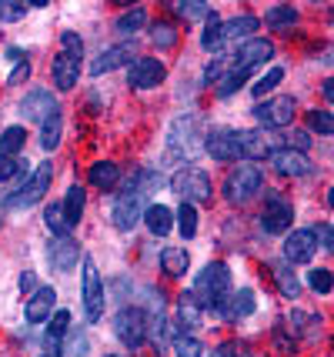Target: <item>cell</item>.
<instances>
[{
	"label": "cell",
	"mask_w": 334,
	"mask_h": 357,
	"mask_svg": "<svg viewBox=\"0 0 334 357\" xmlns=\"http://www.w3.org/2000/svg\"><path fill=\"white\" fill-rule=\"evenodd\" d=\"M40 357H64V354H61L57 347H50V351H44V354H40Z\"/></svg>",
	"instance_id": "11a10c76"
},
{
	"label": "cell",
	"mask_w": 334,
	"mask_h": 357,
	"mask_svg": "<svg viewBox=\"0 0 334 357\" xmlns=\"http://www.w3.org/2000/svg\"><path fill=\"white\" fill-rule=\"evenodd\" d=\"M24 14H27L24 3H7V0H0V17H3V20H20Z\"/></svg>",
	"instance_id": "c3c4849f"
},
{
	"label": "cell",
	"mask_w": 334,
	"mask_h": 357,
	"mask_svg": "<svg viewBox=\"0 0 334 357\" xmlns=\"http://www.w3.org/2000/svg\"><path fill=\"white\" fill-rule=\"evenodd\" d=\"M24 174H27V164H24V160H14V157L0 154V181H14V190H17V184L24 181Z\"/></svg>",
	"instance_id": "74e56055"
},
{
	"label": "cell",
	"mask_w": 334,
	"mask_h": 357,
	"mask_svg": "<svg viewBox=\"0 0 334 357\" xmlns=\"http://www.w3.org/2000/svg\"><path fill=\"white\" fill-rule=\"evenodd\" d=\"M50 181H54V167H50V160H40V167L17 187L14 194H7V197L0 201V207H3V211H27L33 204H40V197L47 194Z\"/></svg>",
	"instance_id": "3957f363"
},
{
	"label": "cell",
	"mask_w": 334,
	"mask_h": 357,
	"mask_svg": "<svg viewBox=\"0 0 334 357\" xmlns=\"http://www.w3.org/2000/svg\"><path fill=\"white\" fill-rule=\"evenodd\" d=\"M321 91H324V100H328V104L334 107V77L324 80V87H321Z\"/></svg>",
	"instance_id": "db71d44e"
},
{
	"label": "cell",
	"mask_w": 334,
	"mask_h": 357,
	"mask_svg": "<svg viewBox=\"0 0 334 357\" xmlns=\"http://www.w3.org/2000/svg\"><path fill=\"white\" fill-rule=\"evenodd\" d=\"M221 20H218V14L211 10V17H207V27H204V33H201V47H204L207 54H214L218 47H221Z\"/></svg>",
	"instance_id": "d590c367"
},
{
	"label": "cell",
	"mask_w": 334,
	"mask_h": 357,
	"mask_svg": "<svg viewBox=\"0 0 334 357\" xmlns=\"http://www.w3.org/2000/svg\"><path fill=\"white\" fill-rule=\"evenodd\" d=\"M160 267H164V274H171V278H184L188 267H191V257H188L184 248H164L160 250Z\"/></svg>",
	"instance_id": "d4e9b609"
},
{
	"label": "cell",
	"mask_w": 334,
	"mask_h": 357,
	"mask_svg": "<svg viewBox=\"0 0 334 357\" xmlns=\"http://www.w3.org/2000/svg\"><path fill=\"white\" fill-rule=\"evenodd\" d=\"M151 184H154V174H144V171L134 174L130 187L128 190H121V197H117V204H114V227L130 231V227L147 214V201H144V194H151V190H154Z\"/></svg>",
	"instance_id": "6da1fadb"
},
{
	"label": "cell",
	"mask_w": 334,
	"mask_h": 357,
	"mask_svg": "<svg viewBox=\"0 0 334 357\" xmlns=\"http://www.w3.org/2000/svg\"><path fill=\"white\" fill-rule=\"evenodd\" d=\"M164 77H167V70H164V63H160L158 57H137V61L130 63V70H128L130 87H137V91L160 87Z\"/></svg>",
	"instance_id": "5bb4252c"
},
{
	"label": "cell",
	"mask_w": 334,
	"mask_h": 357,
	"mask_svg": "<svg viewBox=\"0 0 334 357\" xmlns=\"http://www.w3.org/2000/svg\"><path fill=\"white\" fill-rule=\"evenodd\" d=\"M64 357H87V334L84 331H77L70 337V344L64 347Z\"/></svg>",
	"instance_id": "f6af8a7d"
},
{
	"label": "cell",
	"mask_w": 334,
	"mask_h": 357,
	"mask_svg": "<svg viewBox=\"0 0 334 357\" xmlns=\"http://www.w3.org/2000/svg\"><path fill=\"white\" fill-rule=\"evenodd\" d=\"M151 40H154L160 50H171V47L177 44V31L167 20H158V24H151Z\"/></svg>",
	"instance_id": "f35d334b"
},
{
	"label": "cell",
	"mask_w": 334,
	"mask_h": 357,
	"mask_svg": "<svg viewBox=\"0 0 334 357\" xmlns=\"http://www.w3.org/2000/svg\"><path fill=\"white\" fill-rule=\"evenodd\" d=\"M80 214H84V187H67V197H64V218H67V224L74 227L80 220Z\"/></svg>",
	"instance_id": "f546056e"
},
{
	"label": "cell",
	"mask_w": 334,
	"mask_h": 357,
	"mask_svg": "<svg viewBox=\"0 0 334 357\" xmlns=\"http://www.w3.org/2000/svg\"><path fill=\"white\" fill-rule=\"evenodd\" d=\"M255 307H257L255 291H234V294H227V301L218 307V314H221L224 321H241V317L255 314Z\"/></svg>",
	"instance_id": "ffe728a7"
},
{
	"label": "cell",
	"mask_w": 334,
	"mask_h": 357,
	"mask_svg": "<svg viewBox=\"0 0 334 357\" xmlns=\"http://www.w3.org/2000/svg\"><path fill=\"white\" fill-rule=\"evenodd\" d=\"M255 121H261L264 127H287L294 121V97H271V100H261L257 107H251Z\"/></svg>",
	"instance_id": "9c48e42d"
},
{
	"label": "cell",
	"mask_w": 334,
	"mask_h": 357,
	"mask_svg": "<svg viewBox=\"0 0 334 357\" xmlns=\"http://www.w3.org/2000/svg\"><path fill=\"white\" fill-rule=\"evenodd\" d=\"M271 167L281 174V177H304V174L311 171V160H308V154H298V151L281 147L278 154L271 157Z\"/></svg>",
	"instance_id": "d6986e66"
},
{
	"label": "cell",
	"mask_w": 334,
	"mask_h": 357,
	"mask_svg": "<svg viewBox=\"0 0 334 357\" xmlns=\"http://www.w3.org/2000/svg\"><path fill=\"white\" fill-rule=\"evenodd\" d=\"M20 114L27 117V121H33V124H47L50 117H57L61 110H57V100H54V93L44 91V87H33L24 100H20Z\"/></svg>",
	"instance_id": "4fadbf2b"
},
{
	"label": "cell",
	"mask_w": 334,
	"mask_h": 357,
	"mask_svg": "<svg viewBox=\"0 0 334 357\" xmlns=\"http://www.w3.org/2000/svg\"><path fill=\"white\" fill-rule=\"evenodd\" d=\"M181 17H188V20H201V17H211V10H207L204 3H177L174 7Z\"/></svg>",
	"instance_id": "bcb514c9"
},
{
	"label": "cell",
	"mask_w": 334,
	"mask_h": 357,
	"mask_svg": "<svg viewBox=\"0 0 334 357\" xmlns=\"http://www.w3.org/2000/svg\"><path fill=\"white\" fill-rule=\"evenodd\" d=\"M31 77V63L24 61V63H17L14 70H10V77H7V84H10V87H14V84H24V80Z\"/></svg>",
	"instance_id": "f907efd6"
},
{
	"label": "cell",
	"mask_w": 334,
	"mask_h": 357,
	"mask_svg": "<svg viewBox=\"0 0 334 357\" xmlns=\"http://www.w3.org/2000/svg\"><path fill=\"white\" fill-rule=\"evenodd\" d=\"M174 327L181 331V334H191V331L201 327V304H197V297L194 294H181V301H177Z\"/></svg>",
	"instance_id": "7402d4cb"
},
{
	"label": "cell",
	"mask_w": 334,
	"mask_h": 357,
	"mask_svg": "<svg viewBox=\"0 0 334 357\" xmlns=\"http://www.w3.org/2000/svg\"><path fill=\"white\" fill-rule=\"evenodd\" d=\"M50 74H54V84H57L61 91H70L80 77V57L61 50V54L54 57V63H50Z\"/></svg>",
	"instance_id": "ac0fdd59"
},
{
	"label": "cell",
	"mask_w": 334,
	"mask_h": 357,
	"mask_svg": "<svg viewBox=\"0 0 334 357\" xmlns=\"http://www.w3.org/2000/svg\"><path fill=\"white\" fill-rule=\"evenodd\" d=\"M194 297H197V304L201 307H211V311H218L227 294H231V267L221 264V261H214V264H207L197 280H194Z\"/></svg>",
	"instance_id": "7a4b0ae2"
},
{
	"label": "cell",
	"mask_w": 334,
	"mask_h": 357,
	"mask_svg": "<svg viewBox=\"0 0 334 357\" xmlns=\"http://www.w3.org/2000/svg\"><path fill=\"white\" fill-rule=\"evenodd\" d=\"M144 220H147V231L154 234V237H167L171 227H174V211L164 207V204H151L147 214H144Z\"/></svg>",
	"instance_id": "cb8c5ba5"
},
{
	"label": "cell",
	"mask_w": 334,
	"mask_h": 357,
	"mask_svg": "<svg viewBox=\"0 0 334 357\" xmlns=\"http://www.w3.org/2000/svg\"><path fill=\"white\" fill-rule=\"evenodd\" d=\"M328 204H331V207H334V187H331V190H328Z\"/></svg>",
	"instance_id": "9f6ffc18"
},
{
	"label": "cell",
	"mask_w": 334,
	"mask_h": 357,
	"mask_svg": "<svg viewBox=\"0 0 334 357\" xmlns=\"http://www.w3.org/2000/svg\"><path fill=\"white\" fill-rule=\"evenodd\" d=\"M128 61H130V54L124 50V47H111V50H104V54L91 63V74H94V77H100V74H111V70H117V67H124Z\"/></svg>",
	"instance_id": "484cf974"
},
{
	"label": "cell",
	"mask_w": 334,
	"mask_h": 357,
	"mask_svg": "<svg viewBox=\"0 0 334 357\" xmlns=\"http://www.w3.org/2000/svg\"><path fill=\"white\" fill-rule=\"evenodd\" d=\"M114 331H117L121 344L141 347L144 337L151 334V314L141 311V307H124V311H117V317H114Z\"/></svg>",
	"instance_id": "ba28073f"
},
{
	"label": "cell",
	"mask_w": 334,
	"mask_h": 357,
	"mask_svg": "<svg viewBox=\"0 0 334 357\" xmlns=\"http://www.w3.org/2000/svg\"><path fill=\"white\" fill-rule=\"evenodd\" d=\"M177 227H181V237H188V241L197 234V207L194 204H181L177 207Z\"/></svg>",
	"instance_id": "8d00e7d4"
},
{
	"label": "cell",
	"mask_w": 334,
	"mask_h": 357,
	"mask_svg": "<svg viewBox=\"0 0 334 357\" xmlns=\"http://www.w3.org/2000/svg\"><path fill=\"white\" fill-rule=\"evenodd\" d=\"M20 291H24V294H37V278H33V271H24V274H20Z\"/></svg>",
	"instance_id": "f5cc1de1"
},
{
	"label": "cell",
	"mask_w": 334,
	"mask_h": 357,
	"mask_svg": "<svg viewBox=\"0 0 334 357\" xmlns=\"http://www.w3.org/2000/svg\"><path fill=\"white\" fill-rule=\"evenodd\" d=\"M264 24L271 31H284V27H294L298 24V10L294 7H271L264 14Z\"/></svg>",
	"instance_id": "f1b7e54d"
},
{
	"label": "cell",
	"mask_w": 334,
	"mask_h": 357,
	"mask_svg": "<svg viewBox=\"0 0 334 357\" xmlns=\"http://www.w3.org/2000/svg\"><path fill=\"white\" fill-rule=\"evenodd\" d=\"M24 140H27V130H24V127H7V130L0 134V154L14 157L17 151L24 147Z\"/></svg>",
	"instance_id": "1f68e13d"
},
{
	"label": "cell",
	"mask_w": 334,
	"mask_h": 357,
	"mask_svg": "<svg viewBox=\"0 0 334 357\" xmlns=\"http://www.w3.org/2000/svg\"><path fill=\"white\" fill-rule=\"evenodd\" d=\"M204 140L207 137H201V117H194V114L177 117L171 124V134H167V144H171L174 157H181V160H194Z\"/></svg>",
	"instance_id": "5b68a950"
},
{
	"label": "cell",
	"mask_w": 334,
	"mask_h": 357,
	"mask_svg": "<svg viewBox=\"0 0 334 357\" xmlns=\"http://www.w3.org/2000/svg\"><path fill=\"white\" fill-rule=\"evenodd\" d=\"M44 220H47V227L54 231V237H67V231H70V224L64 218V204H47L44 207Z\"/></svg>",
	"instance_id": "4dcf8cb0"
},
{
	"label": "cell",
	"mask_w": 334,
	"mask_h": 357,
	"mask_svg": "<svg viewBox=\"0 0 334 357\" xmlns=\"http://www.w3.org/2000/svg\"><path fill=\"white\" fill-rule=\"evenodd\" d=\"M238 140L244 160H264V157H274L281 151V140L271 137L268 130H238Z\"/></svg>",
	"instance_id": "7c38bea8"
},
{
	"label": "cell",
	"mask_w": 334,
	"mask_h": 357,
	"mask_svg": "<svg viewBox=\"0 0 334 357\" xmlns=\"http://www.w3.org/2000/svg\"><path fill=\"white\" fill-rule=\"evenodd\" d=\"M294 220V207L281 197V194H268V204H264V214H261V227L268 234H284Z\"/></svg>",
	"instance_id": "9a60e30c"
},
{
	"label": "cell",
	"mask_w": 334,
	"mask_h": 357,
	"mask_svg": "<svg viewBox=\"0 0 334 357\" xmlns=\"http://www.w3.org/2000/svg\"><path fill=\"white\" fill-rule=\"evenodd\" d=\"M61 134H64V121H61V114H57V117H50L47 124L40 127V147H44V151H57Z\"/></svg>",
	"instance_id": "836d02e7"
},
{
	"label": "cell",
	"mask_w": 334,
	"mask_h": 357,
	"mask_svg": "<svg viewBox=\"0 0 334 357\" xmlns=\"http://www.w3.org/2000/svg\"><path fill=\"white\" fill-rule=\"evenodd\" d=\"M271 278H274L278 291H281L284 297H298V294H301V280L294 278V271H291L287 264H281V261H278V264H271Z\"/></svg>",
	"instance_id": "83f0119b"
},
{
	"label": "cell",
	"mask_w": 334,
	"mask_h": 357,
	"mask_svg": "<svg viewBox=\"0 0 334 357\" xmlns=\"http://www.w3.org/2000/svg\"><path fill=\"white\" fill-rule=\"evenodd\" d=\"M204 147L214 160H244V157H241L238 130H214V134H207Z\"/></svg>",
	"instance_id": "e0dca14e"
},
{
	"label": "cell",
	"mask_w": 334,
	"mask_h": 357,
	"mask_svg": "<svg viewBox=\"0 0 334 357\" xmlns=\"http://www.w3.org/2000/svg\"><path fill=\"white\" fill-rule=\"evenodd\" d=\"M257 27V17L255 14H241V17H231L227 24L221 27V44H231V40H251V33Z\"/></svg>",
	"instance_id": "603a6c76"
},
{
	"label": "cell",
	"mask_w": 334,
	"mask_h": 357,
	"mask_svg": "<svg viewBox=\"0 0 334 357\" xmlns=\"http://www.w3.org/2000/svg\"><path fill=\"white\" fill-rule=\"evenodd\" d=\"M141 27H147V10H144V7H134V10H128V14L117 20V27H114V31L128 37V33H137Z\"/></svg>",
	"instance_id": "d6a6232c"
},
{
	"label": "cell",
	"mask_w": 334,
	"mask_h": 357,
	"mask_svg": "<svg viewBox=\"0 0 334 357\" xmlns=\"http://www.w3.org/2000/svg\"><path fill=\"white\" fill-rule=\"evenodd\" d=\"M117 181H121V167L114 160H97L94 167H91V184L97 190H111Z\"/></svg>",
	"instance_id": "4316f807"
},
{
	"label": "cell",
	"mask_w": 334,
	"mask_h": 357,
	"mask_svg": "<svg viewBox=\"0 0 334 357\" xmlns=\"http://www.w3.org/2000/svg\"><path fill=\"white\" fill-rule=\"evenodd\" d=\"M54 301H57V291H54L50 284L37 287V294H33L31 301H27V307H24L27 321H31V324H40V321H47V314L54 311Z\"/></svg>",
	"instance_id": "44dd1931"
},
{
	"label": "cell",
	"mask_w": 334,
	"mask_h": 357,
	"mask_svg": "<svg viewBox=\"0 0 334 357\" xmlns=\"http://www.w3.org/2000/svg\"><path fill=\"white\" fill-rule=\"evenodd\" d=\"M61 44H64V50H67V54H74V57H80V54H84V44H80L77 33L64 31V33H61Z\"/></svg>",
	"instance_id": "681fc988"
},
{
	"label": "cell",
	"mask_w": 334,
	"mask_h": 357,
	"mask_svg": "<svg viewBox=\"0 0 334 357\" xmlns=\"http://www.w3.org/2000/svg\"><path fill=\"white\" fill-rule=\"evenodd\" d=\"M308 284H311V291H314V294H331L334 274L328 271V267H314V271L308 274Z\"/></svg>",
	"instance_id": "60d3db41"
},
{
	"label": "cell",
	"mask_w": 334,
	"mask_h": 357,
	"mask_svg": "<svg viewBox=\"0 0 334 357\" xmlns=\"http://www.w3.org/2000/svg\"><path fill=\"white\" fill-rule=\"evenodd\" d=\"M261 187H264L261 167H257V164H241V167H234V171L227 174V181H224L221 190L231 204H248L261 194Z\"/></svg>",
	"instance_id": "277c9868"
},
{
	"label": "cell",
	"mask_w": 334,
	"mask_h": 357,
	"mask_svg": "<svg viewBox=\"0 0 334 357\" xmlns=\"http://www.w3.org/2000/svg\"><path fill=\"white\" fill-rule=\"evenodd\" d=\"M211 357H248V354L241 351V344H221V347H214Z\"/></svg>",
	"instance_id": "816d5d0a"
},
{
	"label": "cell",
	"mask_w": 334,
	"mask_h": 357,
	"mask_svg": "<svg viewBox=\"0 0 334 357\" xmlns=\"http://www.w3.org/2000/svg\"><path fill=\"white\" fill-rule=\"evenodd\" d=\"M244 80H248V74L234 70V63H231V70H227V74H224V80L218 84V97H231V93H238L241 87H244Z\"/></svg>",
	"instance_id": "7bdbcfd3"
},
{
	"label": "cell",
	"mask_w": 334,
	"mask_h": 357,
	"mask_svg": "<svg viewBox=\"0 0 334 357\" xmlns=\"http://www.w3.org/2000/svg\"><path fill=\"white\" fill-rule=\"evenodd\" d=\"M67 331H70V311H57L54 317H50V327H47V337H50V344L54 341H61Z\"/></svg>",
	"instance_id": "ee69618b"
},
{
	"label": "cell",
	"mask_w": 334,
	"mask_h": 357,
	"mask_svg": "<svg viewBox=\"0 0 334 357\" xmlns=\"http://www.w3.org/2000/svg\"><path fill=\"white\" fill-rule=\"evenodd\" d=\"M80 287H84V314L91 324H97L104 314V280H100V271L91 254H84V261H80Z\"/></svg>",
	"instance_id": "8992f818"
},
{
	"label": "cell",
	"mask_w": 334,
	"mask_h": 357,
	"mask_svg": "<svg viewBox=\"0 0 334 357\" xmlns=\"http://www.w3.org/2000/svg\"><path fill=\"white\" fill-rule=\"evenodd\" d=\"M271 57H274V44L271 40H264V37H251V40H244L238 50V57H234V70H241V74H255V67H261V63H268Z\"/></svg>",
	"instance_id": "30bf717a"
},
{
	"label": "cell",
	"mask_w": 334,
	"mask_h": 357,
	"mask_svg": "<svg viewBox=\"0 0 334 357\" xmlns=\"http://www.w3.org/2000/svg\"><path fill=\"white\" fill-rule=\"evenodd\" d=\"M318 250V234L314 227H298L284 237V261L287 264H308Z\"/></svg>",
	"instance_id": "8fae6325"
},
{
	"label": "cell",
	"mask_w": 334,
	"mask_h": 357,
	"mask_svg": "<svg viewBox=\"0 0 334 357\" xmlns=\"http://www.w3.org/2000/svg\"><path fill=\"white\" fill-rule=\"evenodd\" d=\"M47 261L54 271H61V274H67V271H74V264L80 261V248L74 237H54L47 244Z\"/></svg>",
	"instance_id": "2e32d148"
},
{
	"label": "cell",
	"mask_w": 334,
	"mask_h": 357,
	"mask_svg": "<svg viewBox=\"0 0 334 357\" xmlns=\"http://www.w3.org/2000/svg\"><path fill=\"white\" fill-rule=\"evenodd\" d=\"M171 190L177 197H184V204H207L211 201V177L201 167H181L171 177Z\"/></svg>",
	"instance_id": "52a82bcc"
},
{
	"label": "cell",
	"mask_w": 334,
	"mask_h": 357,
	"mask_svg": "<svg viewBox=\"0 0 334 357\" xmlns=\"http://www.w3.org/2000/svg\"><path fill=\"white\" fill-rule=\"evenodd\" d=\"M107 357H121V354H107Z\"/></svg>",
	"instance_id": "6f0895ef"
},
{
	"label": "cell",
	"mask_w": 334,
	"mask_h": 357,
	"mask_svg": "<svg viewBox=\"0 0 334 357\" xmlns=\"http://www.w3.org/2000/svg\"><path fill=\"white\" fill-rule=\"evenodd\" d=\"M314 234H318L321 248L328 250V254H334V227H331V224H318V227H314Z\"/></svg>",
	"instance_id": "7dc6e473"
},
{
	"label": "cell",
	"mask_w": 334,
	"mask_h": 357,
	"mask_svg": "<svg viewBox=\"0 0 334 357\" xmlns=\"http://www.w3.org/2000/svg\"><path fill=\"white\" fill-rule=\"evenodd\" d=\"M174 354L177 357H207L204 344L197 341L194 334H174Z\"/></svg>",
	"instance_id": "e575fe53"
},
{
	"label": "cell",
	"mask_w": 334,
	"mask_h": 357,
	"mask_svg": "<svg viewBox=\"0 0 334 357\" xmlns=\"http://www.w3.org/2000/svg\"><path fill=\"white\" fill-rule=\"evenodd\" d=\"M281 80H284V67H271V70L264 74V77L255 80V87H251V93H255V97H264V93H271L274 87H278V84H281Z\"/></svg>",
	"instance_id": "ab89813d"
},
{
	"label": "cell",
	"mask_w": 334,
	"mask_h": 357,
	"mask_svg": "<svg viewBox=\"0 0 334 357\" xmlns=\"http://www.w3.org/2000/svg\"><path fill=\"white\" fill-rule=\"evenodd\" d=\"M308 130H311V134H334V114H328V110H311V114H308Z\"/></svg>",
	"instance_id": "b9f144b4"
}]
</instances>
